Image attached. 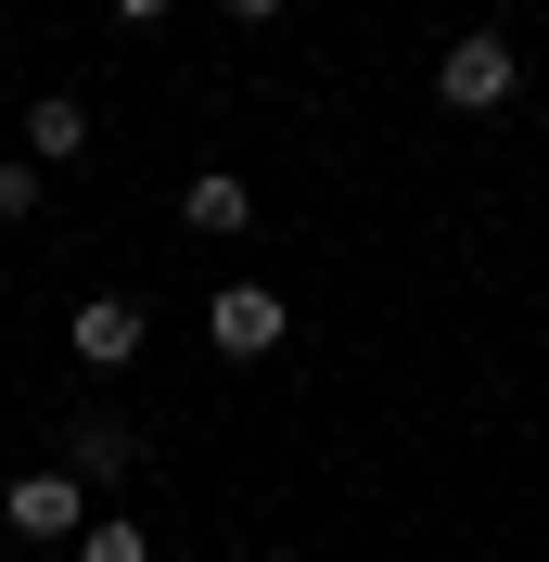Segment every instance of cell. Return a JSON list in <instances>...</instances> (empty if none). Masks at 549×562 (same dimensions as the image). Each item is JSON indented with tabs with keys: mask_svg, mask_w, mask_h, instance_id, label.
I'll use <instances>...</instances> for the list:
<instances>
[{
	"mask_svg": "<svg viewBox=\"0 0 549 562\" xmlns=\"http://www.w3.org/2000/svg\"><path fill=\"white\" fill-rule=\"evenodd\" d=\"M0 525L13 537H90V473H77V460L13 473V486H0Z\"/></svg>",
	"mask_w": 549,
	"mask_h": 562,
	"instance_id": "1",
	"label": "cell"
},
{
	"mask_svg": "<svg viewBox=\"0 0 549 562\" xmlns=\"http://www.w3.org/2000/svg\"><path fill=\"white\" fill-rule=\"evenodd\" d=\"M512 38H498V26H460V38H447V65H435V103L447 115H498V103H512Z\"/></svg>",
	"mask_w": 549,
	"mask_h": 562,
	"instance_id": "2",
	"label": "cell"
},
{
	"mask_svg": "<svg viewBox=\"0 0 549 562\" xmlns=\"http://www.w3.org/2000/svg\"><path fill=\"white\" fill-rule=\"evenodd\" d=\"M205 333H217V358H269L281 333H294V307H281L269 281H217V294H205Z\"/></svg>",
	"mask_w": 549,
	"mask_h": 562,
	"instance_id": "3",
	"label": "cell"
},
{
	"mask_svg": "<svg viewBox=\"0 0 549 562\" xmlns=\"http://www.w3.org/2000/svg\"><path fill=\"white\" fill-rule=\"evenodd\" d=\"M65 346L90 358V371H128V358H141V307H128V294H90V307L65 319Z\"/></svg>",
	"mask_w": 549,
	"mask_h": 562,
	"instance_id": "4",
	"label": "cell"
},
{
	"mask_svg": "<svg viewBox=\"0 0 549 562\" xmlns=\"http://www.w3.org/2000/svg\"><path fill=\"white\" fill-rule=\"evenodd\" d=\"M26 154H38V167H77V154H90V103H77V90H38Z\"/></svg>",
	"mask_w": 549,
	"mask_h": 562,
	"instance_id": "5",
	"label": "cell"
},
{
	"mask_svg": "<svg viewBox=\"0 0 549 562\" xmlns=\"http://www.w3.org/2000/svg\"><path fill=\"white\" fill-rule=\"evenodd\" d=\"M65 460L90 473V486H115V473H128V422H115V409H77L65 422Z\"/></svg>",
	"mask_w": 549,
	"mask_h": 562,
	"instance_id": "6",
	"label": "cell"
},
{
	"mask_svg": "<svg viewBox=\"0 0 549 562\" xmlns=\"http://www.w3.org/2000/svg\"><path fill=\"white\" fill-rule=\"evenodd\" d=\"M179 217H192V231H243V217H256V192H243L231 167H205L192 192H179Z\"/></svg>",
	"mask_w": 549,
	"mask_h": 562,
	"instance_id": "7",
	"label": "cell"
},
{
	"mask_svg": "<svg viewBox=\"0 0 549 562\" xmlns=\"http://www.w3.org/2000/svg\"><path fill=\"white\" fill-rule=\"evenodd\" d=\"M77 562H154V550H141V525H90V537H77Z\"/></svg>",
	"mask_w": 549,
	"mask_h": 562,
	"instance_id": "8",
	"label": "cell"
},
{
	"mask_svg": "<svg viewBox=\"0 0 549 562\" xmlns=\"http://www.w3.org/2000/svg\"><path fill=\"white\" fill-rule=\"evenodd\" d=\"M38 205V154H26V167H0V217H26Z\"/></svg>",
	"mask_w": 549,
	"mask_h": 562,
	"instance_id": "9",
	"label": "cell"
},
{
	"mask_svg": "<svg viewBox=\"0 0 549 562\" xmlns=\"http://www.w3.org/2000/svg\"><path fill=\"white\" fill-rule=\"evenodd\" d=\"M217 13H231V26H269V13H281V0H217Z\"/></svg>",
	"mask_w": 549,
	"mask_h": 562,
	"instance_id": "10",
	"label": "cell"
},
{
	"mask_svg": "<svg viewBox=\"0 0 549 562\" xmlns=\"http://www.w3.org/2000/svg\"><path fill=\"white\" fill-rule=\"evenodd\" d=\"M115 13H128V26H154V13H167V0H115Z\"/></svg>",
	"mask_w": 549,
	"mask_h": 562,
	"instance_id": "11",
	"label": "cell"
}]
</instances>
